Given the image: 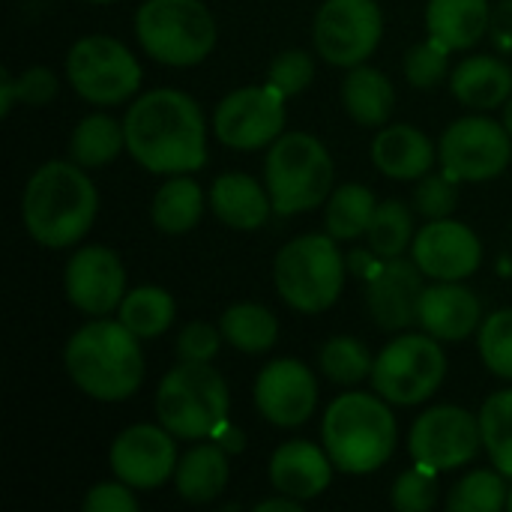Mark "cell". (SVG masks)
I'll return each mask as SVG.
<instances>
[{
    "label": "cell",
    "mask_w": 512,
    "mask_h": 512,
    "mask_svg": "<svg viewBox=\"0 0 512 512\" xmlns=\"http://www.w3.org/2000/svg\"><path fill=\"white\" fill-rule=\"evenodd\" d=\"M177 462L174 435L162 423H135L123 429L108 450L111 474L135 492H153L174 480Z\"/></svg>",
    "instance_id": "15"
},
{
    "label": "cell",
    "mask_w": 512,
    "mask_h": 512,
    "mask_svg": "<svg viewBox=\"0 0 512 512\" xmlns=\"http://www.w3.org/2000/svg\"><path fill=\"white\" fill-rule=\"evenodd\" d=\"M441 495L438 486V471L414 465L408 471H402L390 489V501L399 512H429L435 510Z\"/></svg>",
    "instance_id": "39"
},
{
    "label": "cell",
    "mask_w": 512,
    "mask_h": 512,
    "mask_svg": "<svg viewBox=\"0 0 512 512\" xmlns=\"http://www.w3.org/2000/svg\"><path fill=\"white\" fill-rule=\"evenodd\" d=\"M375 357L357 336H333L318 351V369L321 375L336 387H357L366 378H372Z\"/></svg>",
    "instance_id": "34"
},
{
    "label": "cell",
    "mask_w": 512,
    "mask_h": 512,
    "mask_svg": "<svg viewBox=\"0 0 512 512\" xmlns=\"http://www.w3.org/2000/svg\"><path fill=\"white\" fill-rule=\"evenodd\" d=\"M438 162V144L411 123H387L372 138V165L390 180H420Z\"/></svg>",
    "instance_id": "22"
},
{
    "label": "cell",
    "mask_w": 512,
    "mask_h": 512,
    "mask_svg": "<svg viewBox=\"0 0 512 512\" xmlns=\"http://www.w3.org/2000/svg\"><path fill=\"white\" fill-rule=\"evenodd\" d=\"M477 351L495 378L512 381V306L483 318L477 330Z\"/></svg>",
    "instance_id": "37"
},
{
    "label": "cell",
    "mask_w": 512,
    "mask_h": 512,
    "mask_svg": "<svg viewBox=\"0 0 512 512\" xmlns=\"http://www.w3.org/2000/svg\"><path fill=\"white\" fill-rule=\"evenodd\" d=\"M219 330L240 354H267L279 342V321L261 303H234L222 312Z\"/></svg>",
    "instance_id": "30"
},
{
    "label": "cell",
    "mask_w": 512,
    "mask_h": 512,
    "mask_svg": "<svg viewBox=\"0 0 512 512\" xmlns=\"http://www.w3.org/2000/svg\"><path fill=\"white\" fill-rule=\"evenodd\" d=\"M504 126H507V132L512 135V96L504 102V120H501Z\"/></svg>",
    "instance_id": "49"
},
{
    "label": "cell",
    "mask_w": 512,
    "mask_h": 512,
    "mask_svg": "<svg viewBox=\"0 0 512 512\" xmlns=\"http://www.w3.org/2000/svg\"><path fill=\"white\" fill-rule=\"evenodd\" d=\"M213 441H216L219 447H225L228 453H240V450L246 447V435H243L231 420L219 426V432L213 435Z\"/></svg>",
    "instance_id": "46"
},
{
    "label": "cell",
    "mask_w": 512,
    "mask_h": 512,
    "mask_svg": "<svg viewBox=\"0 0 512 512\" xmlns=\"http://www.w3.org/2000/svg\"><path fill=\"white\" fill-rule=\"evenodd\" d=\"M222 330L219 324L210 321H189L180 333H177V360L183 363H213L216 354L222 351Z\"/></svg>",
    "instance_id": "42"
},
{
    "label": "cell",
    "mask_w": 512,
    "mask_h": 512,
    "mask_svg": "<svg viewBox=\"0 0 512 512\" xmlns=\"http://www.w3.org/2000/svg\"><path fill=\"white\" fill-rule=\"evenodd\" d=\"M333 459L324 447L312 441H285L270 456V486L273 492L291 495L297 501L321 498L333 483Z\"/></svg>",
    "instance_id": "21"
},
{
    "label": "cell",
    "mask_w": 512,
    "mask_h": 512,
    "mask_svg": "<svg viewBox=\"0 0 512 512\" xmlns=\"http://www.w3.org/2000/svg\"><path fill=\"white\" fill-rule=\"evenodd\" d=\"M258 414L276 429H297L309 423L318 408V381L315 372L294 357L270 360L252 390Z\"/></svg>",
    "instance_id": "17"
},
{
    "label": "cell",
    "mask_w": 512,
    "mask_h": 512,
    "mask_svg": "<svg viewBox=\"0 0 512 512\" xmlns=\"http://www.w3.org/2000/svg\"><path fill=\"white\" fill-rule=\"evenodd\" d=\"M507 510L512 512V486H510V498H507Z\"/></svg>",
    "instance_id": "51"
},
{
    "label": "cell",
    "mask_w": 512,
    "mask_h": 512,
    "mask_svg": "<svg viewBox=\"0 0 512 512\" xmlns=\"http://www.w3.org/2000/svg\"><path fill=\"white\" fill-rule=\"evenodd\" d=\"M285 96L270 84L237 87L213 111V132L231 150H264L288 123Z\"/></svg>",
    "instance_id": "14"
},
{
    "label": "cell",
    "mask_w": 512,
    "mask_h": 512,
    "mask_svg": "<svg viewBox=\"0 0 512 512\" xmlns=\"http://www.w3.org/2000/svg\"><path fill=\"white\" fill-rule=\"evenodd\" d=\"M123 129L126 153L150 174H195L207 165V120L183 90L141 93L126 108Z\"/></svg>",
    "instance_id": "1"
},
{
    "label": "cell",
    "mask_w": 512,
    "mask_h": 512,
    "mask_svg": "<svg viewBox=\"0 0 512 512\" xmlns=\"http://www.w3.org/2000/svg\"><path fill=\"white\" fill-rule=\"evenodd\" d=\"M375 207H378V198L369 186H363V183L336 186L333 195L327 198V213H324L327 234L336 237L339 243L366 237Z\"/></svg>",
    "instance_id": "32"
},
{
    "label": "cell",
    "mask_w": 512,
    "mask_h": 512,
    "mask_svg": "<svg viewBox=\"0 0 512 512\" xmlns=\"http://www.w3.org/2000/svg\"><path fill=\"white\" fill-rule=\"evenodd\" d=\"M345 255L339 240L324 234H300L276 252L273 285L276 294L300 315H321L345 291Z\"/></svg>",
    "instance_id": "6"
},
{
    "label": "cell",
    "mask_w": 512,
    "mask_h": 512,
    "mask_svg": "<svg viewBox=\"0 0 512 512\" xmlns=\"http://www.w3.org/2000/svg\"><path fill=\"white\" fill-rule=\"evenodd\" d=\"M231 480V453L216 441L195 444L180 456L174 471V489L186 504L204 507L213 504Z\"/></svg>",
    "instance_id": "25"
},
{
    "label": "cell",
    "mask_w": 512,
    "mask_h": 512,
    "mask_svg": "<svg viewBox=\"0 0 512 512\" xmlns=\"http://www.w3.org/2000/svg\"><path fill=\"white\" fill-rule=\"evenodd\" d=\"M512 162V135L501 120L468 114L453 120L438 141V165L459 183H489Z\"/></svg>",
    "instance_id": "11"
},
{
    "label": "cell",
    "mask_w": 512,
    "mask_h": 512,
    "mask_svg": "<svg viewBox=\"0 0 512 512\" xmlns=\"http://www.w3.org/2000/svg\"><path fill=\"white\" fill-rule=\"evenodd\" d=\"M126 150V129L111 114L93 111L81 117L69 138V159L81 168H102Z\"/></svg>",
    "instance_id": "29"
},
{
    "label": "cell",
    "mask_w": 512,
    "mask_h": 512,
    "mask_svg": "<svg viewBox=\"0 0 512 512\" xmlns=\"http://www.w3.org/2000/svg\"><path fill=\"white\" fill-rule=\"evenodd\" d=\"M321 441L336 471L366 477L384 468L396 453L399 426L384 396L375 390H351L330 402L321 420Z\"/></svg>",
    "instance_id": "4"
},
{
    "label": "cell",
    "mask_w": 512,
    "mask_h": 512,
    "mask_svg": "<svg viewBox=\"0 0 512 512\" xmlns=\"http://www.w3.org/2000/svg\"><path fill=\"white\" fill-rule=\"evenodd\" d=\"M117 318L141 342L144 339H159L174 324L177 303H174L171 291H165L159 285H138V288L126 291V297H123V303L117 309Z\"/></svg>",
    "instance_id": "31"
},
{
    "label": "cell",
    "mask_w": 512,
    "mask_h": 512,
    "mask_svg": "<svg viewBox=\"0 0 512 512\" xmlns=\"http://www.w3.org/2000/svg\"><path fill=\"white\" fill-rule=\"evenodd\" d=\"M141 51L174 69L204 63L219 39V24L204 0H144L135 12Z\"/></svg>",
    "instance_id": "7"
},
{
    "label": "cell",
    "mask_w": 512,
    "mask_h": 512,
    "mask_svg": "<svg viewBox=\"0 0 512 512\" xmlns=\"http://www.w3.org/2000/svg\"><path fill=\"white\" fill-rule=\"evenodd\" d=\"M423 279L426 273L414 264V258L408 261L405 255L387 258L372 270L366 282V306L384 333H402L417 324L420 300L426 291Z\"/></svg>",
    "instance_id": "19"
},
{
    "label": "cell",
    "mask_w": 512,
    "mask_h": 512,
    "mask_svg": "<svg viewBox=\"0 0 512 512\" xmlns=\"http://www.w3.org/2000/svg\"><path fill=\"white\" fill-rule=\"evenodd\" d=\"M411 258L432 282H465L483 264V240L453 216L429 219L411 243Z\"/></svg>",
    "instance_id": "18"
},
{
    "label": "cell",
    "mask_w": 512,
    "mask_h": 512,
    "mask_svg": "<svg viewBox=\"0 0 512 512\" xmlns=\"http://www.w3.org/2000/svg\"><path fill=\"white\" fill-rule=\"evenodd\" d=\"M273 510L300 512L303 510V501H297V498H291V495L276 492V498H264V501H258V504H255V512H273Z\"/></svg>",
    "instance_id": "48"
},
{
    "label": "cell",
    "mask_w": 512,
    "mask_h": 512,
    "mask_svg": "<svg viewBox=\"0 0 512 512\" xmlns=\"http://www.w3.org/2000/svg\"><path fill=\"white\" fill-rule=\"evenodd\" d=\"M492 3L489 0H429L426 33L444 42L450 51H471L489 36Z\"/></svg>",
    "instance_id": "26"
},
{
    "label": "cell",
    "mask_w": 512,
    "mask_h": 512,
    "mask_svg": "<svg viewBox=\"0 0 512 512\" xmlns=\"http://www.w3.org/2000/svg\"><path fill=\"white\" fill-rule=\"evenodd\" d=\"M411 204L426 222L429 219H447L459 207V180H453L447 171L432 168L429 174H423L417 180Z\"/></svg>",
    "instance_id": "40"
},
{
    "label": "cell",
    "mask_w": 512,
    "mask_h": 512,
    "mask_svg": "<svg viewBox=\"0 0 512 512\" xmlns=\"http://www.w3.org/2000/svg\"><path fill=\"white\" fill-rule=\"evenodd\" d=\"M264 186L279 216H300L336 189V165L321 138L309 132H282L264 156Z\"/></svg>",
    "instance_id": "5"
},
{
    "label": "cell",
    "mask_w": 512,
    "mask_h": 512,
    "mask_svg": "<svg viewBox=\"0 0 512 512\" xmlns=\"http://www.w3.org/2000/svg\"><path fill=\"white\" fill-rule=\"evenodd\" d=\"M210 210L231 231H258L273 210L267 186L243 171H228L210 186Z\"/></svg>",
    "instance_id": "23"
},
{
    "label": "cell",
    "mask_w": 512,
    "mask_h": 512,
    "mask_svg": "<svg viewBox=\"0 0 512 512\" xmlns=\"http://www.w3.org/2000/svg\"><path fill=\"white\" fill-rule=\"evenodd\" d=\"M315 78V57L303 48L279 51L267 66V84L276 87L285 99L303 93Z\"/></svg>",
    "instance_id": "41"
},
{
    "label": "cell",
    "mask_w": 512,
    "mask_h": 512,
    "mask_svg": "<svg viewBox=\"0 0 512 512\" xmlns=\"http://www.w3.org/2000/svg\"><path fill=\"white\" fill-rule=\"evenodd\" d=\"M510 486L498 468L468 471L447 495L450 512H501L507 507Z\"/></svg>",
    "instance_id": "35"
},
{
    "label": "cell",
    "mask_w": 512,
    "mask_h": 512,
    "mask_svg": "<svg viewBox=\"0 0 512 512\" xmlns=\"http://www.w3.org/2000/svg\"><path fill=\"white\" fill-rule=\"evenodd\" d=\"M483 450L480 414L462 405H432L423 411L408 435V453L414 465L438 474L471 465Z\"/></svg>",
    "instance_id": "13"
},
{
    "label": "cell",
    "mask_w": 512,
    "mask_h": 512,
    "mask_svg": "<svg viewBox=\"0 0 512 512\" xmlns=\"http://www.w3.org/2000/svg\"><path fill=\"white\" fill-rule=\"evenodd\" d=\"M342 105L354 123L381 129L396 111V87L381 69L360 63L351 66L342 81Z\"/></svg>",
    "instance_id": "27"
},
{
    "label": "cell",
    "mask_w": 512,
    "mask_h": 512,
    "mask_svg": "<svg viewBox=\"0 0 512 512\" xmlns=\"http://www.w3.org/2000/svg\"><path fill=\"white\" fill-rule=\"evenodd\" d=\"M417 324L438 342H462L480 330L483 303L462 282H432L423 291Z\"/></svg>",
    "instance_id": "20"
},
{
    "label": "cell",
    "mask_w": 512,
    "mask_h": 512,
    "mask_svg": "<svg viewBox=\"0 0 512 512\" xmlns=\"http://www.w3.org/2000/svg\"><path fill=\"white\" fill-rule=\"evenodd\" d=\"M99 213L96 183L87 168L66 159L39 165L21 192V222L33 243L45 249H69L87 237Z\"/></svg>",
    "instance_id": "2"
},
{
    "label": "cell",
    "mask_w": 512,
    "mask_h": 512,
    "mask_svg": "<svg viewBox=\"0 0 512 512\" xmlns=\"http://www.w3.org/2000/svg\"><path fill=\"white\" fill-rule=\"evenodd\" d=\"M15 90H18V102L21 105L39 108V105H48L57 96L60 78L48 66H30V69L15 75Z\"/></svg>",
    "instance_id": "44"
},
{
    "label": "cell",
    "mask_w": 512,
    "mask_h": 512,
    "mask_svg": "<svg viewBox=\"0 0 512 512\" xmlns=\"http://www.w3.org/2000/svg\"><path fill=\"white\" fill-rule=\"evenodd\" d=\"M204 189L189 174H171L150 201V222L159 234L180 237L189 234L204 216Z\"/></svg>",
    "instance_id": "28"
},
{
    "label": "cell",
    "mask_w": 512,
    "mask_h": 512,
    "mask_svg": "<svg viewBox=\"0 0 512 512\" xmlns=\"http://www.w3.org/2000/svg\"><path fill=\"white\" fill-rule=\"evenodd\" d=\"M417 231H414V213L405 201L390 198V201H378L372 225L366 231V243L369 252L381 261L387 258H402L411 243H414Z\"/></svg>",
    "instance_id": "33"
},
{
    "label": "cell",
    "mask_w": 512,
    "mask_h": 512,
    "mask_svg": "<svg viewBox=\"0 0 512 512\" xmlns=\"http://www.w3.org/2000/svg\"><path fill=\"white\" fill-rule=\"evenodd\" d=\"M447 378V354L429 333H399L372 366V390L396 408L429 402Z\"/></svg>",
    "instance_id": "9"
},
{
    "label": "cell",
    "mask_w": 512,
    "mask_h": 512,
    "mask_svg": "<svg viewBox=\"0 0 512 512\" xmlns=\"http://www.w3.org/2000/svg\"><path fill=\"white\" fill-rule=\"evenodd\" d=\"M450 93L471 111L504 108L512 96V66L495 54H471L456 63L450 75Z\"/></svg>",
    "instance_id": "24"
},
{
    "label": "cell",
    "mask_w": 512,
    "mask_h": 512,
    "mask_svg": "<svg viewBox=\"0 0 512 512\" xmlns=\"http://www.w3.org/2000/svg\"><path fill=\"white\" fill-rule=\"evenodd\" d=\"M384 39V9L378 0H324L312 21L315 54L330 66L366 63Z\"/></svg>",
    "instance_id": "12"
},
{
    "label": "cell",
    "mask_w": 512,
    "mask_h": 512,
    "mask_svg": "<svg viewBox=\"0 0 512 512\" xmlns=\"http://www.w3.org/2000/svg\"><path fill=\"white\" fill-rule=\"evenodd\" d=\"M63 369L69 381L96 402H126L144 384L141 339L129 333L120 318H93L78 327L63 348Z\"/></svg>",
    "instance_id": "3"
},
{
    "label": "cell",
    "mask_w": 512,
    "mask_h": 512,
    "mask_svg": "<svg viewBox=\"0 0 512 512\" xmlns=\"http://www.w3.org/2000/svg\"><path fill=\"white\" fill-rule=\"evenodd\" d=\"M489 36L501 51H512V0H501L498 6H492Z\"/></svg>",
    "instance_id": "45"
},
{
    "label": "cell",
    "mask_w": 512,
    "mask_h": 512,
    "mask_svg": "<svg viewBox=\"0 0 512 512\" xmlns=\"http://www.w3.org/2000/svg\"><path fill=\"white\" fill-rule=\"evenodd\" d=\"M84 3H114V0H84Z\"/></svg>",
    "instance_id": "50"
},
{
    "label": "cell",
    "mask_w": 512,
    "mask_h": 512,
    "mask_svg": "<svg viewBox=\"0 0 512 512\" xmlns=\"http://www.w3.org/2000/svg\"><path fill=\"white\" fill-rule=\"evenodd\" d=\"M483 450L489 462L512 480V390L492 393L480 408Z\"/></svg>",
    "instance_id": "36"
},
{
    "label": "cell",
    "mask_w": 512,
    "mask_h": 512,
    "mask_svg": "<svg viewBox=\"0 0 512 512\" xmlns=\"http://www.w3.org/2000/svg\"><path fill=\"white\" fill-rule=\"evenodd\" d=\"M84 512H135L138 510V498L135 489L126 486L123 480H105L87 489L84 501H81Z\"/></svg>",
    "instance_id": "43"
},
{
    "label": "cell",
    "mask_w": 512,
    "mask_h": 512,
    "mask_svg": "<svg viewBox=\"0 0 512 512\" xmlns=\"http://www.w3.org/2000/svg\"><path fill=\"white\" fill-rule=\"evenodd\" d=\"M450 54L453 51L444 42L432 39V36H426L423 42L411 45L405 51V63H402L408 84L417 87V90H435L444 81H450V75H453Z\"/></svg>",
    "instance_id": "38"
},
{
    "label": "cell",
    "mask_w": 512,
    "mask_h": 512,
    "mask_svg": "<svg viewBox=\"0 0 512 512\" xmlns=\"http://www.w3.org/2000/svg\"><path fill=\"white\" fill-rule=\"evenodd\" d=\"M231 393L213 363H177L156 390V417L180 441H207L228 423Z\"/></svg>",
    "instance_id": "8"
},
{
    "label": "cell",
    "mask_w": 512,
    "mask_h": 512,
    "mask_svg": "<svg viewBox=\"0 0 512 512\" xmlns=\"http://www.w3.org/2000/svg\"><path fill=\"white\" fill-rule=\"evenodd\" d=\"M138 57L114 36L90 33L72 42L66 54V81L90 105H120L141 90Z\"/></svg>",
    "instance_id": "10"
},
{
    "label": "cell",
    "mask_w": 512,
    "mask_h": 512,
    "mask_svg": "<svg viewBox=\"0 0 512 512\" xmlns=\"http://www.w3.org/2000/svg\"><path fill=\"white\" fill-rule=\"evenodd\" d=\"M63 291L66 300L90 315V318H105L120 309L126 297V267L120 255L102 243H90L72 252L63 270Z\"/></svg>",
    "instance_id": "16"
},
{
    "label": "cell",
    "mask_w": 512,
    "mask_h": 512,
    "mask_svg": "<svg viewBox=\"0 0 512 512\" xmlns=\"http://www.w3.org/2000/svg\"><path fill=\"white\" fill-rule=\"evenodd\" d=\"M18 102V90H15V75L3 66L0 69V117H9V111Z\"/></svg>",
    "instance_id": "47"
}]
</instances>
